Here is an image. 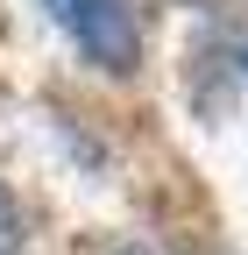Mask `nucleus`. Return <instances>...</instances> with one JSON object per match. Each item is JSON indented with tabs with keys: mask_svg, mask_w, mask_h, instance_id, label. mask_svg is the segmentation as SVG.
I'll return each mask as SVG.
<instances>
[{
	"mask_svg": "<svg viewBox=\"0 0 248 255\" xmlns=\"http://www.w3.org/2000/svg\"><path fill=\"white\" fill-rule=\"evenodd\" d=\"M0 255H21V206L7 199V184H0Z\"/></svg>",
	"mask_w": 248,
	"mask_h": 255,
	"instance_id": "2",
	"label": "nucleus"
},
{
	"mask_svg": "<svg viewBox=\"0 0 248 255\" xmlns=\"http://www.w3.org/2000/svg\"><path fill=\"white\" fill-rule=\"evenodd\" d=\"M241 71H248V36H241Z\"/></svg>",
	"mask_w": 248,
	"mask_h": 255,
	"instance_id": "3",
	"label": "nucleus"
},
{
	"mask_svg": "<svg viewBox=\"0 0 248 255\" xmlns=\"http://www.w3.org/2000/svg\"><path fill=\"white\" fill-rule=\"evenodd\" d=\"M121 255H142V248H121Z\"/></svg>",
	"mask_w": 248,
	"mask_h": 255,
	"instance_id": "4",
	"label": "nucleus"
},
{
	"mask_svg": "<svg viewBox=\"0 0 248 255\" xmlns=\"http://www.w3.org/2000/svg\"><path fill=\"white\" fill-rule=\"evenodd\" d=\"M50 14H57V28H64L100 71H135L142 28H135L128 0H50Z\"/></svg>",
	"mask_w": 248,
	"mask_h": 255,
	"instance_id": "1",
	"label": "nucleus"
}]
</instances>
